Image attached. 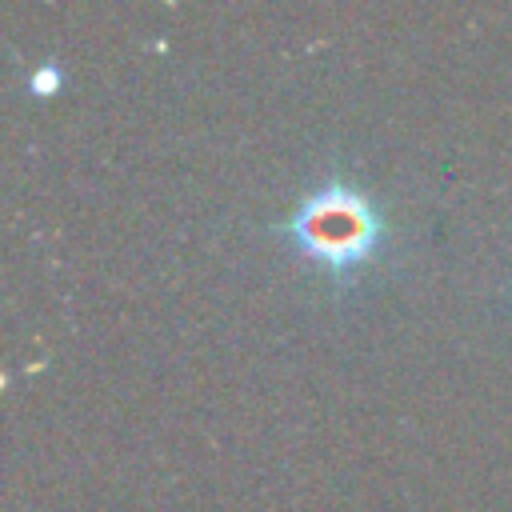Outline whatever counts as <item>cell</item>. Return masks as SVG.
Listing matches in <instances>:
<instances>
[{"label":"cell","instance_id":"cell-1","mask_svg":"<svg viewBox=\"0 0 512 512\" xmlns=\"http://www.w3.org/2000/svg\"><path fill=\"white\" fill-rule=\"evenodd\" d=\"M276 232L316 268H324L332 280H352L372 256L376 248L388 240L384 216L376 212V204L348 180L332 176L320 188H312L296 212L276 224Z\"/></svg>","mask_w":512,"mask_h":512},{"label":"cell","instance_id":"cell-2","mask_svg":"<svg viewBox=\"0 0 512 512\" xmlns=\"http://www.w3.org/2000/svg\"><path fill=\"white\" fill-rule=\"evenodd\" d=\"M64 84V72L48 60V64H36L32 72H28V92L32 96H40V100H48V96H56V88Z\"/></svg>","mask_w":512,"mask_h":512}]
</instances>
